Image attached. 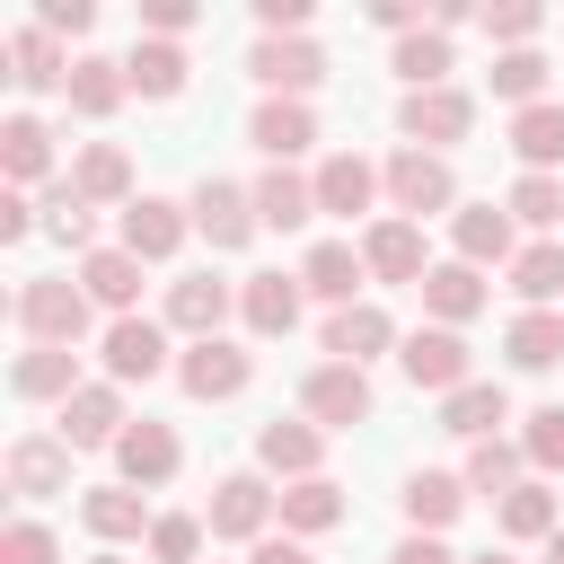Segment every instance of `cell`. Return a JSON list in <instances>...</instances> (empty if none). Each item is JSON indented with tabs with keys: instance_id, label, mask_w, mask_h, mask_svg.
Masks as SVG:
<instances>
[{
	"instance_id": "obj_1",
	"label": "cell",
	"mask_w": 564,
	"mask_h": 564,
	"mask_svg": "<svg viewBox=\"0 0 564 564\" xmlns=\"http://www.w3.org/2000/svg\"><path fill=\"white\" fill-rule=\"evenodd\" d=\"M18 326H26V344L79 352L88 326H97V300L79 291V273H26V282H18Z\"/></svg>"
},
{
	"instance_id": "obj_2",
	"label": "cell",
	"mask_w": 564,
	"mask_h": 564,
	"mask_svg": "<svg viewBox=\"0 0 564 564\" xmlns=\"http://www.w3.org/2000/svg\"><path fill=\"white\" fill-rule=\"evenodd\" d=\"M273 520H282V494H273L264 467H229L212 485V502H203V529L220 546H256V538H273Z\"/></svg>"
},
{
	"instance_id": "obj_3",
	"label": "cell",
	"mask_w": 564,
	"mask_h": 564,
	"mask_svg": "<svg viewBox=\"0 0 564 564\" xmlns=\"http://www.w3.org/2000/svg\"><path fill=\"white\" fill-rule=\"evenodd\" d=\"M379 185H388L397 220H432V212H458V167H449L441 150H397V159L379 167Z\"/></svg>"
},
{
	"instance_id": "obj_4",
	"label": "cell",
	"mask_w": 564,
	"mask_h": 564,
	"mask_svg": "<svg viewBox=\"0 0 564 564\" xmlns=\"http://www.w3.org/2000/svg\"><path fill=\"white\" fill-rule=\"evenodd\" d=\"M300 414H308L317 432H352V423L379 414V388H370V370H352V361H317V370L300 379Z\"/></svg>"
},
{
	"instance_id": "obj_5",
	"label": "cell",
	"mask_w": 564,
	"mask_h": 564,
	"mask_svg": "<svg viewBox=\"0 0 564 564\" xmlns=\"http://www.w3.org/2000/svg\"><path fill=\"white\" fill-rule=\"evenodd\" d=\"M397 132H405V150H458L467 132H476V97L449 79V88H414L405 106H397Z\"/></svg>"
},
{
	"instance_id": "obj_6",
	"label": "cell",
	"mask_w": 564,
	"mask_h": 564,
	"mask_svg": "<svg viewBox=\"0 0 564 564\" xmlns=\"http://www.w3.org/2000/svg\"><path fill=\"white\" fill-rule=\"evenodd\" d=\"M397 370H405L423 397H458V388L476 379V352H467L458 326H414V335L397 344Z\"/></svg>"
},
{
	"instance_id": "obj_7",
	"label": "cell",
	"mask_w": 564,
	"mask_h": 564,
	"mask_svg": "<svg viewBox=\"0 0 564 564\" xmlns=\"http://www.w3.org/2000/svg\"><path fill=\"white\" fill-rule=\"evenodd\" d=\"M247 79L264 97H317L326 88V44H308V35H256Z\"/></svg>"
},
{
	"instance_id": "obj_8",
	"label": "cell",
	"mask_w": 564,
	"mask_h": 564,
	"mask_svg": "<svg viewBox=\"0 0 564 564\" xmlns=\"http://www.w3.org/2000/svg\"><path fill=\"white\" fill-rule=\"evenodd\" d=\"M229 317H238V282H220V273H176V282H167V308H159V326H167V335L212 344Z\"/></svg>"
},
{
	"instance_id": "obj_9",
	"label": "cell",
	"mask_w": 564,
	"mask_h": 564,
	"mask_svg": "<svg viewBox=\"0 0 564 564\" xmlns=\"http://www.w3.org/2000/svg\"><path fill=\"white\" fill-rule=\"evenodd\" d=\"M97 361H106V379L115 388H150L159 370H176V352H167V326L159 317H106V335H97Z\"/></svg>"
},
{
	"instance_id": "obj_10",
	"label": "cell",
	"mask_w": 564,
	"mask_h": 564,
	"mask_svg": "<svg viewBox=\"0 0 564 564\" xmlns=\"http://www.w3.org/2000/svg\"><path fill=\"white\" fill-rule=\"evenodd\" d=\"M247 379H256V352H247V344H229V335H212V344H185V352H176V388H185L194 405H229V397H247Z\"/></svg>"
},
{
	"instance_id": "obj_11",
	"label": "cell",
	"mask_w": 564,
	"mask_h": 564,
	"mask_svg": "<svg viewBox=\"0 0 564 564\" xmlns=\"http://www.w3.org/2000/svg\"><path fill=\"white\" fill-rule=\"evenodd\" d=\"M185 212H194V238H212V256H238L264 220H256V194L247 185H229V176H203L194 194H185Z\"/></svg>"
},
{
	"instance_id": "obj_12",
	"label": "cell",
	"mask_w": 564,
	"mask_h": 564,
	"mask_svg": "<svg viewBox=\"0 0 564 564\" xmlns=\"http://www.w3.org/2000/svg\"><path fill=\"white\" fill-rule=\"evenodd\" d=\"M256 467L282 485H308V476H326V432L308 414H273V423H256Z\"/></svg>"
},
{
	"instance_id": "obj_13",
	"label": "cell",
	"mask_w": 564,
	"mask_h": 564,
	"mask_svg": "<svg viewBox=\"0 0 564 564\" xmlns=\"http://www.w3.org/2000/svg\"><path fill=\"white\" fill-rule=\"evenodd\" d=\"M0 476H9L18 502H53V494H70V441L62 432H18L9 458H0Z\"/></svg>"
},
{
	"instance_id": "obj_14",
	"label": "cell",
	"mask_w": 564,
	"mask_h": 564,
	"mask_svg": "<svg viewBox=\"0 0 564 564\" xmlns=\"http://www.w3.org/2000/svg\"><path fill=\"white\" fill-rule=\"evenodd\" d=\"M176 467H185V441L167 432V423H132L123 441H115V485H132V494H159V485H176Z\"/></svg>"
},
{
	"instance_id": "obj_15",
	"label": "cell",
	"mask_w": 564,
	"mask_h": 564,
	"mask_svg": "<svg viewBox=\"0 0 564 564\" xmlns=\"http://www.w3.org/2000/svg\"><path fill=\"white\" fill-rule=\"evenodd\" d=\"M300 308H308L300 273H247V282H238V326H247L256 344H282V335L300 326Z\"/></svg>"
},
{
	"instance_id": "obj_16",
	"label": "cell",
	"mask_w": 564,
	"mask_h": 564,
	"mask_svg": "<svg viewBox=\"0 0 564 564\" xmlns=\"http://www.w3.org/2000/svg\"><path fill=\"white\" fill-rule=\"evenodd\" d=\"M317 344H326V361L370 370V361H379V352H397L405 335H397V317H388L379 300H352V308H335V317H326V335H317Z\"/></svg>"
},
{
	"instance_id": "obj_17",
	"label": "cell",
	"mask_w": 564,
	"mask_h": 564,
	"mask_svg": "<svg viewBox=\"0 0 564 564\" xmlns=\"http://www.w3.org/2000/svg\"><path fill=\"white\" fill-rule=\"evenodd\" d=\"M185 238H194V212H185V203H167V194H141V203L123 212V238H115V247H123V256H141V264H167Z\"/></svg>"
},
{
	"instance_id": "obj_18",
	"label": "cell",
	"mask_w": 564,
	"mask_h": 564,
	"mask_svg": "<svg viewBox=\"0 0 564 564\" xmlns=\"http://www.w3.org/2000/svg\"><path fill=\"white\" fill-rule=\"evenodd\" d=\"M511 229H520V220H511L502 203H458V212H449V256L476 264V273H485V264H511V256H520Z\"/></svg>"
},
{
	"instance_id": "obj_19",
	"label": "cell",
	"mask_w": 564,
	"mask_h": 564,
	"mask_svg": "<svg viewBox=\"0 0 564 564\" xmlns=\"http://www.w3.org/2000/svg\"><path fill=\"white\" fill-rule=\"evenodd\" d=\"M361 264H370V282H405V291H414V282L432 273V256H423V220H397V212L370 220V229H361Z\"/></svg>"
},
{
	"instance_id": "obj_20",
	"label": "cell",
	"mask_w": 564,
	"mask_h": 564,
	"mask_svg": "<svg viewBox=\"0 0 564 564\" xmlns=\"http://www.w3.org/2000/svg\"><path fill=\"white\" fill-rule=\"evenodd\" d=\"M361 282H370V264H361V247H352V238H317V247L300 256V291H308V300H326V317H335V308H352V300H361Z\"/></svg>"
},
{
	"instance_id": "obj_21",
	"label": "cell",
	"mask_w": 564,
	"mask_h": 564,
	"mask_svg": "<svg viewBox=\"0 0 564 564\" xmlns=\"http://www.w3.org/2000/svg\"><path fill=\"white\" fill-rule=\"evenodd\" d=\"M88 379H79V352H62V344H26L18 361H9V397L18 405H70Z\"/></svg>"
},
{
	"instance_id": "obj_22",
	"label": "cell",
	"mask_w": 564,
	"mask_h": 564,
	"mask_svg": "<svg viewBox=\"0 0 564 564\" xmlns=\"http://www.w3.org/2000/svg\"><path fill=\"white\" fill-rule=\"evenodd\" d=\"M247 141L264 150V167H291L300 150H317V115H308V97H264V106L247 115Z\"/></svg>"
},
{
	"instance_id": "obj_23",
	"label": "cell",
	"mask_w": 564,
	"mask_h": 564,
	"mask_svg": "<svg viewBox=\"0 0 564 564\" xmlns=\"http://www.w3.org/2000/svg\"><path fill=\"white\" fill-rule=\"evenodd\" d=\"M414 300H423V317H432V326H467V317H485L494 282H485L476 264H458V256H449V264H432V273L414 282Z\"/></svg>"
},
{
	"instance_id": "obj_24",
	"label": "cell",
	"mask_w": 564,
	"mask_h": 564,
	"mask_svg": "<svg viewBox=\"0 0 564 564\" xmlns=\"http://www.w3.org/2000/svg\"><path fill=\"white\" fill-rule=\"evenodd\" d=\"M123 432H132V414H123V388H115V379H88V388L62 405V441H70V449H115Z\"/></svg>"
},
{
	"instance_id": "obj_25",
	"label": "cell",
	"mask_w": 564,
	"mask_h": 564,
	"mask_svg": "<svg viewBox=\"0 0 564 564\" xmlns=\"http://www.w3.org/2000/svg\"><path fill=\"white\" fill-rule=\"evenodd\" d=\"M70 194L97 203V212H106V203L132 212L141 194H132V159H123V141H79V159H70Z\"/></svg>"
},
{
	"instance_id": "obj_26",
	"label": "cell",
	"mask_w": 564,
	"mask_h": 564,
	"mask_svg": "<svg viewBox=\"0 0 564 564\" xmlns=\"http://www.w3.org/2000/svg\"><path fill=\"white\" fill-rule=\"evenodd\" d=\"M317 212H335V220H352V212H370L388 185H379V167L361 159V150H335V159H317Z\"/></svg>"
},
{
	"instance_id": "obj_27",
	"label": "cell",
	"mask_w": 564,
	"mask_h": 564,
	"mask_svg": "<svg viewBox=\"0 0 564 564\" xmlns=\"http://www.w3.org/2000/svg\"><path fill=\"white\" fill-rule=\"evenodd\" d=\"M397 502H405V529H414V538H441V529L467 511V476H449V467H414Z\"/></svg>"
},
{
	"instance_id": "obj_28",
	"label": "cell",
	"mask_w": 564,
	"mask_h": 564,
	"mask_svg": "<svg viewBox=\"0 0 564 564\" xmlns=\"http://www.w3.org/2000/svg\"><path fill=\"white\" fill-rule=\"evenodd\" d=\"M150 494H132V485H88L79 494V529L88 538H106V546H123V538H150Z\"/></svg>"
},
{
	"instance_id": "obj_29",
	"label": "cell",
	"mask_w": 564,
	"mask_h": 564,
	"mask_svg": "<svg viewBox=\"0 0 564 564\" xmlns=\"http://www.w3.org/2000/svg\"><path fill=\"white\" fill-rule=\"evenodd\" d=\"M70 62H79V53H62V35H44V26H18V35H9V79H18L26 97L70 88Z\"/></svg>"
},
{
	"instance_id": "obj_30",
	"label": "cell",
	"mask_w": 564,
	"mask_h": 564,
	"mask_svg": "<svg viewBox=\"0 0 564 564\" xmlns=\"http://www.w3.org/2000/svg\"><path fill=\"white\" fill-rule=\"evenodd\" d=\"M79 291H88L106 317H141V256H123V247L79 256Z\"/></svg>"
},
{
	"instance_id": "obj_31",
	"label": "cell",
	"mask_w": 564,
	"mask_h": 564,
	"mask_svg": "<svg viewBox=\"0 0 564 564\" xmlns=\"http://www.w3.org/2000/svg\"><path fill=\"white\" fill-rule=\"evenodd\" d=\"M502 423H511L502 379H467L458 397H441V432H458L467 449H476V441H502Z\"/></svg>"
},
{
	"instance_id": "obj_32",
	"label": "cell",
	"mask_w": 564,
	"mask_h": 564,
	"mask_svg": "<svg viewBox=\"0 0 564 564\" xmlns=\"http://www.w3.org/2000/svg\"><path fill=\"white\" fill-rule=\"evenodd\" d=\"M123 79H132V97H185V79H194V62H185V44H167V35H141L132 53H123Z\"/></svg>"
},
{
	"instance_id": "obj_33",
	"label": "cell",
	"mask_w": 564,
	"mask_h": 564,
	"mask_svg": "<svg viewBox=\"0 0 564 564\" xmlns=\"http://www.w3.org/2000/svg\"><path fill=\"white\" fill-rule=\"evenodd\" d=\"M0 176H9L18 194L53 176V132H44V115H9V123H0Z\"/></svg>"
},
{
	"instance_id": "obj_34",
	"label": "cell",
	"mask_w": 564,
	"mask_h": 564,
	"mask_svg": "<svg viewBox=\"0 0 564 564\" xmlns=\"http://www.w3.org/2000/svg\"><path fill=\"white\" fill-rule=\"evenodd\" d=\"M247 194H256V220H264V229H308V220H317V185H308L300 167H264Z\"/></svg>"
},
{
	"instance_id": "obj_35",
	"label": "cell",
	"mask_w": 564,
	"mask_h": 564,
	"mask_svg": "<svg viewBox=\"0 0 564 564\" xmlns=\"http://www.w3.org/2000/svg\"><path fill=\"white\" fill-rule=\"evenodd\" d=\"M344 485L335 476H308V485H282V538H326V529H344Z\"/></svg>"
},
{
	"instance_id": "obj_36",
	"label": "cell",
	"mask_w": 564,
	"mask_h": 564,
	"mask_svg": "<svg viewBox=\"0 0 564 564\" xmlns=\"http://www.w3.org/2000/svg\"><path fill=\"white\" fill-rule=\"evenodd\" d=\"M494 520H502V538H520V546H546V538L564 529V511H555V485H546V476L511 485V494L494 502Z\"/></svg>"
},
{
	"instance_id": "obj_37",
	"label": "cell",
	"mask_w": 564,
	"mask_h": 564,
	"mask_svg": "<svg viewBox=\"0 0 564 564\" xmlns=\"http://www.w3.org/2000/svg\"><path fill=\"white\" fill-rule=\"evenodd\" d=\"M502 361L511 370H555L564 361V308H520L502 326Z\"/></svg>"
},
{
	"instance_id": "obj_38",
	"label": "cell",
	"mask_w": 564,
	"mask_h": 564,
	"mask_svg": "<svg viewBox=\"0 0 564 564\" xmlns=\"http://www.w3.org/2000/svg\"><path fill=\"white\" fill-rule=\"evenodd\" d=\"M502 273H511V300L520 308H564V247L555 238H529Z\"/></svg>"
},
{
	"instance_id": "obj_39",
	"label": "cell",
	"mask_w": 564,
	"mask_h": 564,
	"mask_svg": "<svg viewBox=\"0 0 564 564\" xmlns=\"http://www.w3.org/2000/svg\"><path fill=\"white\" fill-rule=\"evenodd\" d=\"M511 150H520V176H555L564 167V106H520L511 115Z\"/></svg>"
},
{
	"instance_id": "obj_40",
	"label": "cell",
	"mask_w": 564,
	"mask_h": 564,
	"mask_svg": "<svg viewBox=\"0 0 564 564\" xmlns=\"http://www.w3.org/2000/svg\"><path fill=\"white\" fill-rule=\"evenodd\" d=\"M388 70H397V79H405V97H414V88H449L458 53H449V35H441V26H414V35H397Z\"/></svg>"
},
{
	"instance_id": "obj_41",
	"label": "cell",
	"mask_w": 564,
	"mask_h": 564,
	"mask_svg": "<svg viewBox=\"0 0 564 564\" xmlns=\"http://www.w3.org/2000/svg\"><path fill=\"white\" fill-rule=\"evenodd\" d=\"M62 97H70V115L106 123V115H115V106L132 97V79H123V62H106V53H79V62H70V88H62Z\"/></svg>"
},
{
	"instance_id": "obj_42",
	"label": "cell",
	"mask_w": 564,
	"mask_h": 564,
	"mask_svg": "<svg viewBox=\"0 0 564 564\" xmlns=\"http://www.w3.org/2000/svg\"><path fill=\"white\" fill-rule=\"evenodd\" d=\"M44 238H53V247H70V256H97V203H79V194H70V176H62V185H44Z\"/></svg>"
},
{
	"instance_id": "obj_43",
	"label": "cell",
	"mask_w": 564,
	"mask_h": 564,
	"mask_svg": "<svg viewBox=\"0 0 564 564\" xmlns=\"http://www.w3.org/2000/svg\"><path fill=\"white\" fill-rule=\"evenodd\" d=\"M520 467H529V449H520V441H476L458 476H467V494H494V502H502L511 485H529Z\"/></svg>"
},
{
	"instance_id": "obj_44",
	"label": "cell",
	"mask_w": 564,
	"mask_h": 564,
	"mask_svg": "<svg viewBox=\"0 0 564 564\" xmlns=\"http://www.w3.org/2000/svg\"><path fill=\"white\" fill-rule=\"evenodd\" d=\"M494 97L520 115V106H546V53L520 44V53H494Z\"/></svg>"
},
{
	"instance_id": "obj_45",
	"label": "cell",
	"mask_w": 564,
	"mask_h": 564,
	"mask_svg": "<svg viewBox=\"0 0 564 564\" xmlns=\"http://www.w3.org/2000/svg\"><path fill=\"white\" fill-rule=\"evenodd\" d=\"M203 538H212L203 511H159L141 546H150V564H203Z\"/></svg>"
},
{
	"instance_id": "obj_46",
	"label": "cell",
	"mask_w": 564,
	"mask_h": 564,
	"mask_svg": "<svg viewBox=\"0 0 564 564\" xmlns=\"http://www.w3.org/2000/svg\"><path fill=\"white\" fill-rule=\"evenodd\" d=\"M502 212H511L520 229H564V176H511Z\"/></svg>"
},
{
	"instance_id": "obj_47",
	"label": "cell",
	"mask_w": 564,
	"mask_h": 564,
	"mask_svg": "<svg viewBox=\"0 0 564 564\" xmlns=\"http://www.w3.org/2000/svg\"><path fill=\"white\" fill-rule=\"evenodd\" d=\"M520 449H529V467H538V476H564V397H555V405H538V414L520 423Z\"/></svg>"
},
{
	"instance_id": "obj_48",
	"label": "cell",
	"mask_w": 564,
	"mask_h": 564,
	"mask_svg": "<svg viewBox=\"0 0 564 564\" xmlns=\"http://www.w3.org/2000/svg\"><path fill=\"white\" fill-rule=\"evenodd\" d=\"M476 26H485V35L502 44V53H520V44H538V26H546V9H538V0H502V9H485Z\"/></svg>"
},
{
	"instance_id": "obj_49",
	"label": "cell",
	"mask_w": 564,
	"mask_h": 564,
	"mask_svg": "<svg viewBox=\"0 0 564 564\" xmlns=\"http://www.w3.org/2000/svg\"><path fill=\"white\" fill-rule=\"evenodd\" d=\"M0 564H62V538L44 520H9L0 529Z\"/></svg>"
},
{
	"instance_id": "obj_50",
	"label": "cell",
	"mask_w": 564,
	"mask_h": 564,
	"mask_svg": "<svg viewBox=\"0 0 564 564\" xmlns=\"http://www.w3.org/2000/svg\"><path fill=\"white\" fill-rule=\"evenodd\" d=\"M141 26L167 35V44H185V35L203 26V9H194V0H141Z\"/></svg>"
},
{
	"instance_id": "obj_51",
	"label": "cell",
	"mask_w": 564,
	"mask_h": 564,
	"mask_svg": "<svg viewBox=\"0 0 564 564\" xmlns=\"http://www.w3.org/2000/svg\"><path fill=\"white\" fill-rule=\"evenodd\" d=\"M35 229H44V203L18 194V185H0V247H18V238H35Z\"/></svg>"
},
{
	"instance_id": "obj_52",
	"label": "cell",
	"mask_w": 564,
	"mask_h": 564,
	"mask_svg": "<svg viewBox=\"0 0 564 564\" xmlns=\"http://www.w3.org/2000/svg\"><path fill=\"white\" fill-rule=\"evenodd\" d=\"M35 26H44V35H88V26H97V0H44Z\"/></svg>"
},
{
	"instance_id": "obj_53",
	"label": "cell",
	"mask_w": 564,
	"mask_h": 564,
	"mask_svg": "<svg viewBox=\"0 0 564 564\" xmlns=\"http://www.w3.org/2000/svg\"><path fill=\"white\" fill-rule=\"evenodd\" d=\"M256 26L264 35H308V0H256Z\"/></svg>"
},
{
	"instance_id": "obj_54",
	"label": "cell",
	"mask_w": 564,
	"mask_h": 564,
	"mask_svg": "<svg viewBox=\"0 0 564 564\" xmlns=\"http://www.w3.org/2000/svg\"><path fill=\"white\" fill-rule=\"evenodd\" d=\"M247 564H317V555H308V538H256Z\"/></svg>"
},
{
	"instance_id": "obj_55",
	"label": "cell",
	"mask_w": 564,
	"mask_h": 564,
	"mask_svg": "<svg viewBox=\"0 0 564 564\" xmlns=\"http://www.w3.org/2000/svg\"><path fill=\"white\" fill-rule=\"evenodd\" d=\"M388 564H467V555H449V546H441V538H414V529H405V538H397V555H388Z\"/></svg>"
},
{
	"instance_id": "obj_56",
	"label": "cell",
	"mask_w": 564,
	"mask_h": 564,
	"mask_svg": "<svg viewBox=\"0 0 564 564\" xmlns=\"http://www.w3.org/2000/svg\"><path fill=\"white\" fill-rule=\"evenodd\" d=\"M467 564H520V555H511V546H485V555H467Z\"/></svg>"
},
{
	"instance_id": "obj_57",
	"label": "cell",
	"mask_w": 564,
	"mask_h": 564,
	"mask_svg": "<svg viewBox=\"0 0 564 564\" xmlns=\"http://www.w3.org/2000/svg\"><path fill=\"white\" fill-rule=\"evenodd\" d=\"M546 564H564V529H555V538H546Z\"/></svg>"
},
{
	"instance_id": "obj_58",
	"label": "cell",
	"mask_w": 564,
	"mask_h": 564,
	"mask_svg": "<svg viewBox=\"0 0 564 564\" xmlns=\"http://www.w3.org/2000/svg\"><path fill=\"white\" fill-rule=\"evenodd\" d=\"M88 564H123V555H115V546H106V555H88Z\"/></svg>"
}]
</instances>
